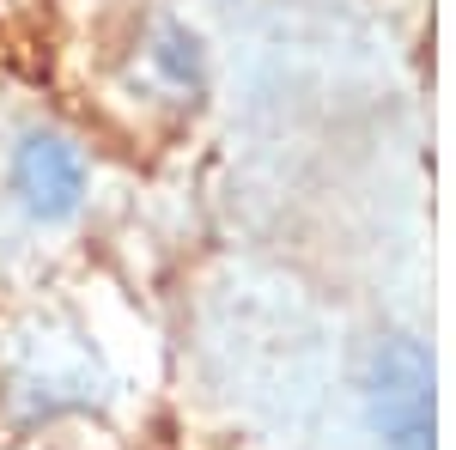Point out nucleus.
Returning a JSON list of instances; mask_svg holds the SVG:
<instances>
[{"instance_id": "obj_1", "label": "nucleus", "mask_w": 456, "mask_h": 450, "mask_svg": "<svg viewBox=\"0 0 456 450\" xmlns=\"http://www.w3.org/2000/svg\"><path fill=\"white\" fill-rule=\"evenodd\" d=\"M365 420L384 450H438V396L432 353L420 335L395 329L365 359Z\"/></svg>"}, {"instance_id": "obj_2", "label": "nucleus", "mask_w": 456, "mask_h": 450, "mask_svg": "<svg viewBox=\"0 0 456 450\" xmlns=\"http://www.w3.org/2000/svg\"><path fill=\"white\" fill-rule=\"evenodd\" d=\"M6 183H12V201L37 225H68L92 195V165H86V146L73 135L31 128V135H19L12 159H6Z\"/></svg>"}, {"instance_id": "obj_3", "label": "nucleus", "mask_w": 456, "mask_h": 450, "mask_svg": "<svg viewBox=\"0 0 456 450\" xmlns=\"http://www.w3.org/2000/svg\"><path fill=\"white\" fill-rule=\"evenodd\" d=\"M146 73L171 92V98H201V86H208V55H201V37L189 31V25H176L165 19L152 43H146Z\"/></svg>"}]
</instances>
